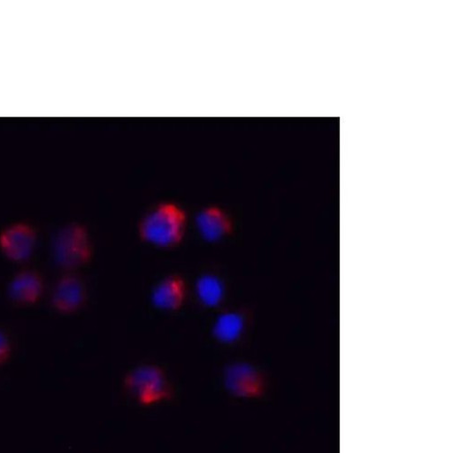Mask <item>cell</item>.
I'll return each instance as SVG.
<instances>
[{"label": "cell", "instance_id": "cell-8", "mask_svg": "<svg viewBox=\"0 0 453 453\" xmlns=\"http://www.w3.org/2000/svg\"><path fill=\"white\" fill-rule=\"evenodd\" d=\"M196 224L203 239L217 242L232 231V221L220 207L206 206L197 213Z\"/></svg>", "mask_w": 453, "mask_h": 453}, {"label": "cell", "instance_id": "cell-12", "mask_svg": "<svg viewBox=\"0 0 453 453\" xmlns=\"http://www.w3.org/2000/svg\"><path fill=\"white\" fill-rule=\"evenodd\" d=\"M13 354L12 342L8 334L0 328V367H4L12 360Z\"/></svg>", "mask_w": 453, "mask_h": 453}, {"label": "cell", "instance_id": "cell-4", "mask_svg": "<svg viewBox=\"0 0 453 453\" xmlns=\"http://www.w3.org/2000/svg\"><path fill=\"white\" fill-rule=\"evenodd\" d=\"M39 234L27 221L11 223L0 230V253L11 262L23 263L31 258L37 249Z\"/></svg>", "mask_w": 453, "mask_h": 453}, {"label": "cell", "instance_id": "cell-11", "mask_svg": "<svg viewBox=\"0 0 453 453\" xmlns=\"http://www.w3.org/2000/svg\"><path fill=\"white\" fill-rule=\"evenodd\" d=\"M196 290L200 302L208 307L219 305L224 296V286L220 279L213 274L200 277Z\"/></svg>", "mask_w": 453, "mask_h": 453}, {"label": "cell", "instance_id": "cell-7", "mask_svg": "<svg viewBox=\"0 0 453 453\" xmlns=\"http://www.w3.org/2000/svg\"><path fill=\"white\" fill-rule=\"evenodd\" d=\"M45 280L42 273L33 268L18 271L11 278L7 294L10 301L18 307H31L42 299L45 293Z\"/></svg>", "mask_w": 453, "mask_h": 453}, {"label": "cell", "instance_id": "cell-2", "mask_svg": "<svg viewBox=\"0 0 453 453\" xmlns=\"http://www.w3.org/2000/svg\"><path fill=\"white\" fill-rule=\"evenodd\" d=\"M52 255L64 272H76L88 264L92 245L86 226L76 221L62 226L54 236Z\"/></svg>", "mask_w": 453, "mask_h": 453}, {"label": "cell", "instance_id": "cell-9", "mask_svg": "<svg viewBox=\"0 0 453 453\" xmlns=\"http://www.w3.org/2000/svg\"><path fill=\"white\" fill-rule=\"evenodd\" d=\"M186 287L183 279L171 274L154 288L151 300L154 305L165 311H175L180 307L185 298Z\"/></svg>", "mask_w": 453, "mask_h": 453}, {"label": "cell", "instance_id": "cell-3", "mask_svg": "<svg viewBox=\"0 0 453 453\" xmlns=\"http://www.w3.org/2000/svg\"><path fill=\"white\" fill-rule=\"evenodd\" d=\"M124 388L133 400L143 406L169 401L173 395L165 372L155 365L132 369L124 378Z\"/></svg>", "mask_w": 453, "mask_h": 453}, {"label": "cell", "instance_id": "cell-1", "mask_svg": "<svg viewBox=\"0 0 453 453\" xmlns=\"http://www.w3.org/2000/svg\"><path fill=\"white\" fill-rule=\"evenodd\" d=\"M186 212L176 203L165 202L152 209L139 224L141 237L159 248H172L180 242Z\"/></svg>", "mask_w": 453, "mask_h": 453}, {"label": "cell", "instance_id": "cell-5", "mask_svg": "<svg viewBox=\"0 0 453 453\" xmlns=\"http://www.w3.org/2000/svg\"><path fill=\"white\" fill-rule=\"evenodd\" d=\"M224 386L234 397L254 399L264 395L266 385L262 372L250 364L232 363L225 368Z\"/></svg>", "mask_w": 453, "mask_h": 453}, {"label": "cell", "instance_id": "cell-6", "mask_svg": "<svg viewBox=\"0 0 453 453\" xmlns=\"http://www.w3.org/2000/svg\"><path fill=\"white\" fill-rule=\"evenodd\" d=\"M87 300V288L83 279L76 272H64L56 281L50 296L54 311L69 316L79 311Z\"/></svg>", "mask_w": 453, "mask_h": 453}, {"label": "cell", "instance_id": "cell-10", "mask_svg": "<svg viewBox=\"0 0 453 453\" xmlns=\"http://www.w3.org/2000/svg\"><path fill=\"white\" fill-rule=\"evenodd\" d=\"M243 326H245V320L241 313L227 311L218 318L214 325L213 334L219 342L231 343L239 338Z\"/></svg>", "mask_w": 453, "mask_h": 453}]
</instances>
